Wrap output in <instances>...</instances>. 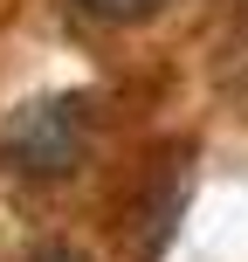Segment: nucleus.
Here are the masks:
<instances>
[{
	"label": "nucleus",
	"mask_w": 248,
	"mask_h": 262,
	"mask_svg": "<svg viewBox=\"0 0 248 262\" xmlns=\"http://www.w3.org/2000/svg\"><path fill=\"white\" fill-rule=\"evenodd\" d=\"M76 7L83 14H90V21H145V14H159V7H166V0H76Z\"/></svg>",
	"instance_id": "f03ea898"
},
{
	"label": "nucleus",
	"mask_w": 248,
	"mask_h": 262,
	"mask_svg": "<svg viewBox=\"0 0 248 262\" xmlns=\"http://www.w3.org/2000/svg\"><path fill=\"white\" fill-rule=\"evenodd\" d=\"M83 145H90V97H41V104L14 111L0 152L28 180H62V172H76Z\"/></svg>",
	"instance_id": "f257e3e1"
}]
</instances>
